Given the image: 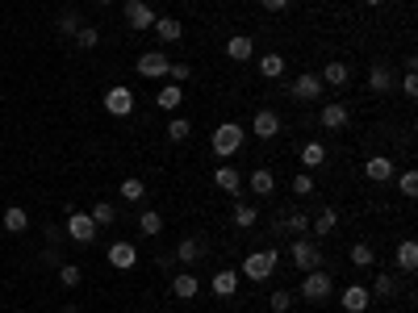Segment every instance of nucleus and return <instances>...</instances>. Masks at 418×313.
I'll list each match as a JSON object with an SVG mask.
<instances>
[{"label":"nucleus","mask_w":418,"mask_h":313,"mask_svg":"<svg viewBox=\"0 0 418 313\" xmlns=\"http://www.w3.org/2000/svg\"><path fill=\"white\" fill-rule=\"evenodd\" d=\"M96 4H113V0H96Z\"/></svg>","instance_id":"obj_49"},{"label":"nucleus","mask_w":418,"mask_h":313,"mask_svg":"<svg viewBox=\"0 0 418 313\" xmlns=\"http://www.w3.org/2000/svg\"><path fill=\"white\" fill-rule=\"evenodd\" d=\"M352 264H356V268H373V264H377L373 247H368V243H356V247H352Z\"/></svg>","instance_id":"obj_34"},{"label":"nucleus","mask_w":418,"mask_h":313,"mask_svg":"<svg viewBox=\"0 0 418 313\" xmlns=\"http://www.w3.org/2000/svg\"><path fill=\"white\" fill-rule=\"evenodd\" d=\"M142 197H147L142 180H134V176H130V180H121V201H126V205H138Z\"/></svg>","instance_id":"obj_31"},{"label":"nucleus","mask_w":418,"mask_h":313,"mask_svg":"<svg viewBox=\"0 0 418 313\" xmlns=\"http://www.w3.org/2000/svg\"><path fill=\"white\" fill-rule=\"evenodd\" d=\"M255 217H260V213H255L251 205H234V226H243V230H247V226H255Z\"/></svg>","instance_id":"obj_40"},{"label":"nucleus","mask_w":418,"mask_h":313,"mask_svg":"<svg viewBox=\"0 0 418 313\" xmlns=\"http://www.w3.org/2000/svg\"><path fill=\"white\" fill-rule=\"evenodd\" d=\"M209 146H214V155H218V159H230V155L243 146V125H239V121H222V125L214 130Z\"/></svg>","instance_id":"obj_1"},{"label":"nucleus","mask_w":418,"mask_h":313,"mask_svg":"<svg viewBox=\"0 0 418 313\" xmlns=\"http://www.w3.org/2000/svg\"><path fill=\"white\" fill-rule=\"evenodd\" d=\"M398 268H402V272H415L418 268V243L415 238H402V243H398Z\"/></svg>","instance_id":"obj_24"},{"label":"nucleus","mask_w":418,"mask_h":313,"mask_svg":"<svg viewBox=\"0 0 418 313\" xmlns=\"http://www.w3.org/2000/svg\"><path fill=\"white\" fill-rule=\"evenodd\" d=\"M59 313H80V310H75V305H67V310H59Z\"/></svg>","instance_id":"obj_47"},{"label":"nucleus","mask_w":418,"mask_h":313,"mask_svg":"<svg viewBox=\"0 0 418 313\" xmlns=\"http://www.w3.org/2000/svg\"><path fill=\"white\" fill-rule=\"evenodd\" d=\"M289 230H293V234H306V230H310V217H306V213H293V217H289Z\"/></svg>","instance_id":"obj_45"},{"label":"nucleus","mask_w":418,"mask_h":313,"mask_svg":"<svg viewBox=\"0 0 418 313\" xmlns=\"http://www.w3.org/2000/svg\"><path fill=\"white\" fill-rule=\"evenodd\" d=\"M167 75H172V84H184V79H193V63H172V67H167Z\"/></svg>","instance_id":"obj_41"},{"label":"nucleus","mask_w":418,"mask_h":313,"mask_svg":"<svg viewBox=\"0 0 418 313\" xmlns=\"http://www.w3.org/2000/svg\"><path fill=\"white\" fill-rule=\"evenodd\" d=\"M201 255H205V247H201L197 238H184V243L176 247V259H180V264H188V268H193V264H197Z\"/></svg>","instance_id":"obj_29"},{"label":"nucleus","mask_w":418,"mask_h":313,"mask_svg":"<svg viewBox=\"0 0 418 313\" xmlns=\"http://www.w3.org/2000/svg\"><path fill=\"white\" fill-rule=\"evenodd\" d=\"M289 96H293V100H301V105H310V100H318V96H322V79H318L314 71H306V75H297V79H293Z\"/></svg>","instance_id":"obj_8"},{"label":"nucleus","mask_w":418,"mask_h":313,"mask_svg":"<svg viewBox=\"0 0 418 313\" xmlns=\"http://www.w3.org/2000/svg\"><path fill=\"white\" fill-rule=\"evenodd\" d=\"M260 4H264L268 13H285V8H289V0H260Z\"/></svg>","instance_id":"obj_46"},{"label":"nucleus","mask_w":418,"mask_h":313,"mask_svg":"<svg viewBox=\"0 0 418 313\" xmlns=\"http://www.w3.org/2000/svg\"><path fill=\"white\" fill-rule=\"evenodd\" d=\"M63 230H67V234H71L75 243H92L100 226H96V222H92L88 213H80V209H71V213H67V226H63Z\"/></svg>","instance_id":"obj_6"},{"label":"nucleus","mask_w":418,"mask_h":313,"mask_svg":"<svg viewBox=\"0 0 418 313\" xmlns=\"http://www.w3.org/2000/svg\"><path fill=\"white\" fill-rule=\"evenodd\" d=\"M151 29L159 33V42H180V33H184V25H180L176 17H155Z\"/></svg>","instance_id":"obj_17"},{"label":"nucleus","mask_w":418,"mask_h":313,"mask_svg":"<svg viewBox=\"0 0 418 313\" xmlns=\"http://www.w3.org/2000/svg\"><path fill=\"white\" fill-rule=\"evenodd\" d=\"M251 130H255V138H264V142H268V138H276V134H281V117H276L272 109H260V113L251 117Z\"/></svg>","instance_id":"obj_12"},{"label":"nucleus","mask_w":418,"mask_h":313,"mask_svg":"<svg viewBox=\"0 0 418 313\" xmlns=\"http://www.w3.org/2000/svg\"><path fill=\"white\" fill-rule=\"evenodd\" d=\"M402 92H406V96H418V75H415V63H410V71H406V79H402Z\"/></svg>","instance_id":"obj_44"},{"label":"nucleus","mask_w":418,"mask_h":313,"mask_svg":"<svg viewBox=\"0 0 418 313\" xmlns=\"http://www.w3.org/2000/svg\"><path fill=\"white\" fill-rule=\"evenodd\" d=\"M268 305H272V313H289V310H293V289L272 293V297H268Z\"/></svg>","instance_id":"obj_35"},{"label":"nucleus","mask_w":418,"mask_h":313,"mask_svg":"<svg viewBox=\"0 0 418 313\" xmlns=\"http://www.w3.org/2000/svg\"><path fill=\"white\" fill-rule=\"evenodd\" d=\"M134 264H138V247H134V243H113V247H109V268L130 272Z\"/></svg>","instance_id":"obj_11"},{"label":"nucleus","mask_w":418,"mask_h":313,"mask_svg":"<svg viewBox=\"0 0 418 313\" xmlns=\"http://www.w3.org/2000/svg\"><path fill=\"white\" fill-rule=\"evenodd\" d=\"M339 305H343L348 313H364L368 305H373V293H368L364 284H348V289L339 293Z\"/></svg>","instance_id":"obj_10"},{"label":"nucleus","mask_w":418,"mask_h":313,"mask_svg":"<svg viewBox=\"0 0 418 313\" xmlns=\"http://www.w3.org/2000/svg\"><path fill=\"white\" fill-rule=\"evenodd\" d=\"M167 67H172V59H167L163 50H147V54H138V75H147V79H163Z\"/></svg>","instance_id":"obj_7"},{"label":"nucleus","mask_w":418,"mask_h":313,"mask_svg":"<svg viewBox=\"0 0 418 313\" xmlns=\"http://www.w3.org/2000/svg\"><path fill=\"white\" fill-rule=\"evenodd\" d=\"M364 176H368L373 184H385V180H394V159H389V155H373V159L364 163Z\"/></svg>","instance_id":"obj_13"},{"label":"nucleus","mask_w":418,"mask_h":313,"mask_svg":"<svg viewBox=\"0 0 418 313\" xmlns=\"http://www.w3.org/2000/svg\"><path fill=\"white\" fill-rule=\"evenodd\" d=\"M138 234H147V238H159V234H163V217H159L155 209H147V213L138 217Z\"/></svg>","instance_id":"obj_28"},{"label":"nucleus","mask_w":418,"mask_h":313,"mask_svg":"<svg viewBox=\"0 0 418 313\" xmlns=\"http://www.w3.org/2000/svg\"><path fill=\"white\" fill-rule=\"evenodd\" d=\"M155 100H159V109H167V113H172V109H180V100H184V88H180V84H163V88L155 92Z\"/></svg>","instance_id":"obj_20"},{"label":"nucleus","mask_w":418,"mask_h":313,"mask_svg":"<svg viewBox=\"0 0 418 313\" xmlns=\"http://www.w3.org/2000/svg\"><path fill=\"white\" fill-rule=\"evenodd\" d=\"M293 192H297V197H310V192H314V180H310L306 171H301V176H293Z\"/></svg>","instance_id":"obj_43"},{"label":"nucleus","mask_w":418,"mask_h":313,"mask_svg":"<svg viewBox=\"0 0 418 313\" xmlns=\"http://www.w3.org/2000/svg\"><path fill=\"white\" fill-rule=\"evenodd\" d=\"M364 4H385V0H364Z\"/></svg>","instance_id":"obj_48"},{"label":"nucleus","mask_w":418,"mask_h":313,"mask_svg":"<svg viewBox=\"0 0 418 313\" xmlns=\"http://www.w3.org/2000/svg\"><path fill=\"white\" fill-rule=\"evenodd\" d=\"M398 192L402 197H418V171H402L398 176Z\"/></svg>","instance_id":"obj_39"},{"label":"nucleus","mask_w":418,"mask_h":313,"mask_svg":"<svg viewBox=\"0 0 418 313\" xmlns=\"http://www.w3.org/2000/svg\"><path fill=\"white\" fill-rule=\"evenodd\" d=\"M368 88H373V92H389V88H394V71H389L385 63H377V67L368 71Z\"/></svg>","instance_id":"obj_26"},{"label":"nucleus","mask_w":418,"mask_h":313,"mask_svg":"<svg viewBox=\"0 0 418 313\" xmlns=\"http://www.w3.org/2000/svg\"><path fill=\"white\" fill-rule=\"evenodd\" d=\"M75 29H80V17H75V13H63V17H59V33L75 38Z\"/></svg>","instance_id":"obj_42"},{"label":"nucleus","mask_w":418,"mask_h":313,"mask_svg":"<svg viewBox=\"0 0 418 313\" xmlns=\"http://www.w3.org/2000/svg\"><path fill=\"white\" fill-rule=\"evenodd\" d=\"M209 284H214V293L226 301V297H234V289H239V272H230V268H226V272H214Z\"/></svg>","instance_id":"obj_19"},{"label":"nucleus","mask_w":418,"mask_h":313,"mask_svg":"<svg viewBox=\"0 0 418 313\" xmlns=\"http://www.w3.org/2000/svg\"><path fill=\"white\" fill-rule=\"evenodd\" d=\"M348 117H352V113H348V105H322V113H318V121H322L327 130H343V125H348Z\"/></svg>","instance_id":"obj_16"},{"label":"nucleus","mask_w":418,"mask_h":313,"mask_svg":"<svg viewBox=\"0 0 418 313\" xmlns=\"http://www.w3.org/2000/svg\"><path fill=\"white\" fill-rule=\"evenodd\" d=\"M255 54V42L247 38V33H234L230 42H226V59H234V63H247Z\"/></svg>","instance_id":"obj_15"},{"label":"nucleus","mask_w":418,"mask_h":313,"mask_svg":"<svg viewBox=\"0 0 418 313\" xmlns=\"http://www.w3.org/2000/svg\"><path fill=\"white\" fill-rule=\"evenodd\" d=\"M289 259H293V268H297V272H314V268L322 264V255H318V243H310V238H293V251H289Z\"/></svg>","instance_id":"obj_4"},{"label":"nucleus","mask_w":418,"mask_h":313,"mask_svg":"<svg viewBox=\"0 0 418 313\" xmlns=\"http://www.w3.org/2000/svg\"><path fill=\"white\" fill-rule=\"evenodd\" d=\"M251 192L272 197V192H276V176H272L268 167H255V171H251Z\"/></svg>","instance_id":"obj_21"},{"label":"nucleus","mask_w":418,"mask_h":313,"mask_svg":"<svg viewBox=\"0 0 418 313\" xmlns=\"http://www.w3.org/2000/svg\"><path fill=\"white\" fill-rule=\"evenodd\" d=\"M75 42H80L84 50H92V46L100 42V29H96V25H80V29H75Z\"/></svg>","instance_id":"obj_36"},{"label":"nucleus","mask_w":418,"mask_h":313,"mask_svg":"<svg viewBox=\"0 0 418 313\" xmlns=\"http://www.w3.org/2000/svg\"><path fill=\"white\" fill-rule=\"evenodd\" d=\"M310 230H314L318 238H327V234H335V230H339V213H335V209H322V213H318V217L310 222Z\"/></svg>","instance_id":"obj_23"},{"label":"nucleus","mask_w":418,"mask_h":313,"mask_svg":"<svg viewBox=\"0 0 418 313\" xmlns=\"http://www.w3.org/2000/svg\"><path fill=\"white\" fill-rule=\"evenodd\" d=\"M80 280H84V276H80L75 264H59V284H63V289H75Z\"/></svg>","instance_id":"obj_37"},{"label":"nucleus","mask_w":418,"mask_h":313,"mask_svg":"<svg viewBox=\"0 0 418 313\" xmlns=\"http://www.w3.org/2000/svg\"><path fill=\"white\" fill-rule=\"evenodd\" d=\"M301 163L306 167H327V146L322 142H306L301 146Z\"/></svg>","instance_id":"obj_27"},{"label":"nucleus","mask_w":418,"mask_h":313,"mask_svg":"<svg viewBox=\"0 0 418 313\" xmlns=\"http://www.w3.org/2000/svg\"><path fill=\"white\" fill-rule=\"evenodd\" d=\"M88 217H92V222H96V226H109V222H113V217H117V209H113V205H109V201H96V205H92V213H88Z\"/></svg>","instance_id":"obj_33"},{"label":"nucleus","mask_w":418,"mask_h":313,"mask_svg":"<svg viewBox=\"0 0 418 313\" xmlns=\"http://www.w3.org/2000/svg\"><path fill=\"white\" fill-rule=\"evenodd\" d=\"M188 134H193V121H188V117H172V121H167V138H172V142H184Z\"/></svg>","instance_id":"obj_32"},{"label":"nucleus","mask_w":418,"mask_h":313,"mask_svg":"<svg viewBox=\"0 0 418 313\" xmlns=\"http://www.w3.org/2000/svg\"><path fill=\"white\" fill-rule=\"evenodd\" d=\"M105 109H109L113 117H130V113H134V92H130L126 84L105 88Z\"/></svg>","instance_id":"obj_5"},{"label":"nucleus","mask_w":418,"mask_h":313,"mask_svg":"<svg viewBox=\"0 0 418 313\" xmlns=\"http://www.w3.org/2000/svg\"><path fill=\"white\" fill-rule=\"evenodd\" d=\"M260 75H264V79H281V75H285V59H281V54H264V59H260Z\"/></svg>","instance_id":"obj_30"},{"label":"nucleus","mask_w":418,"mask_h":313,"mask_svg":"<svg viewBox=\"0 0 418 313\" xmlns=\"http://www.w3.org/2000/svg\"><path fill=\"white\" fill-rule=\"evenodd\" d=\"M276 264H281V255H276L272 247H264V251H251V255L243 259V276L260 284V280H268V276L276 272Z\"/></svg>","instance_id":"obj_2"},{"label":"nucleus","mask_w":418,"mask_h":313,"mask_svg":"<svg viewBox=\"0 0 418 313\" xmlns=\"http://www.w3.org/2000/svg\"><path fill=\"white\" fill-rule=\"evenodd\" d=\"M368 293H373V297H394V293H398V284H394V276H385V272H381V276L373 280V289H368Z\"/></svg>","instance_id":"obj_38"},{"label":"nucleus","mask_w":418,"mask_h":313,"mask_svg":"<svg viewBox=\"0 0 418 313\" xmlns=\"http://www.w3.org/2000/svg\"><path fill=\"white\" fill-rule=\"evenodd\" d=\"M348 75H352V71H348V63H327V71H322L318 79H322V88H327V84H331V88H343V84H348Z\"/></svg>","instance_id":"obj_25"},{"label":"nucleus","mask_w":418,"mask_h":313,"mask_svg":"<svg viewBox=\"0 0 418 313\" xmlns=\"http://www.w3.org/2000/svg\"><path fill=\"white\" fill-rule=\"evenodd\" d=\"M214 184H218V188H222V192H230V197H234V192H239V188H243V176H239V171H234V167H226V163H222V167H218V171H214Z\"/></svg>","instance_id":"obj_18"},{"label":"nucleus","mask_w":418,"mask_h":313,"mask_svg":"<svg viewBox=\"0 0 418 313\" xmlns=\"http://www.w3.org/2000/svg\"><path fill=\"white\" fill-rule=\"evenodd\" d=\"M126 25L130 29H151L155 25V8L147 0H126Z\"/></svg>","instance_id":"obj_9"},{"label":"nucleus","mask_w":418,"mask_h":313,"mask_svg":"<svg viewBox=\"0 0 418 313\" xmlns=\"http://www.w3.org/2000/svg\"><path fill=\"white\" fill-rule=\"evenodd\" d=\"M0 226H4L8 234H21V230L29 226V217H25V209H21V205H8V209H4V217H0Z\"/></svg>","instance_id":"obj_22"},{"label":"nucleus","mask_w":418,"mask_h":313,"mask_svg":"<svg viewBox=\"0 0 418 313\" xmlns=\"http://www.w3.org/2000/svg\"><path fill=\"white\" fill-rule=\"evenodd\" d=\"M201 293V280L193 276V272H180V276H172V297H180V301H193Z\"/></svg>","instance_id":"obj_14"},{"label":"nucleus","mask_w":418,"mask_h":313,"mask_svg":"<svg viewBox=\"0 0 418 313\" xmlns=\"http://www.w3.org/2000/svg\"><path fill=\"white\" fill-rule=\"evenodd\" d=\"M335 293V280H331V272H322V268H314V272H306V280H301V297L306 301H327Z\"/></svg>","instance_id":"obj_3"}]
</instances>
